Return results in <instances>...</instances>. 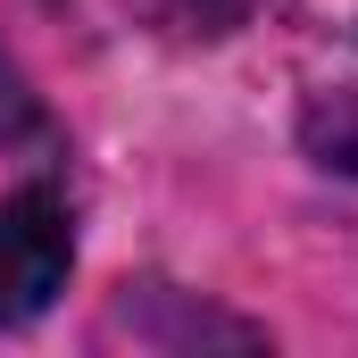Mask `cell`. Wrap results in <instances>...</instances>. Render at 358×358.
<instances>
[{"instance_id":"cell-3","label":"cell","mask_w":358,"mask_h":358,"mask_svg":"<svg viewBox=\"0 0 358 358\" xmlns=\"http://www.w3.org/2000/svg\"><path fill=\"white\" fill-rule=\"evenodd\" d=\"M34 134H42V108H34L25 76L0 59V150H8V142H34Z\"/></svg>"},{"instance_id":"cell-2","label":"cell","mask_w":358,"mask_h":358,"mask_svg":"<svg viewBox=\"0 0 358 358\" xmlns=\"http://www.w3.org/2000/svg\"><path fill=\"white\" fill-rule=\"evenodd\" d=\"M125 8L159 17L167 34H234V25L250 17V0H125Z\"/></svg>"},{"instance_id":"cell-1","label":"cell","mask_w":358,"mask_h":358,"mask_svg":"<svg viewBox=\"0 0 358 358\" xmlns=\"http://www.w3.org/2000/svg\"><path fill=\"white\" fill-rule=\"evenodd\" d=\"M76 267V225L50 192H8L0 200V325L42 317Z\"/></svg>"}]
</instances>
